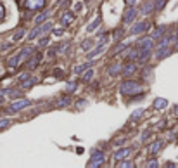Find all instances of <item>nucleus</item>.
<instances>
[{
    "instance_id": "obj_1",
    "label": "nucleus",
    "mask_w": 178,
    "mask_h": 168,
    "mask_svg": "<svg viewBox=\"0 0 178 168\" xmlns=\"http://www.w3.org/2000/svg\"><path fill=\"white\" fill-rule=\"evenodd\" d=\"M119 90H121L123 94L138 92V90H140V85H138V83H135V81H123V83H121V87H119Z\"/></svg>"
},
{
    "instance_id": "obj_2",
    "label": "nucleus",
    "mask_w": 178,
    "mask_h": 168,
    "mask_svg": "<svg viewBox=\"0 0 178 168\" xmlns=\"http://www.w3.org/2000/svg\"><path fill=\"white\" fill-rule=\"evenodd\" d=\"M102 161H104V153H102V151H94V153H92L90 166H99Z\"/></svg>"
},
{
    "instance_id": "obj_3",
    "label": "nucleus",
    "mask_w": 178,
    "mask_h": 168,
    "mask_svg": "<svg viewBox=\"0 0 178 168\" xmlns=\"http://www.w3.org/2000/svg\"><path fill=\"white\" fill-rule=\"evenodd\" d=\"M49 30H52V23H47V24H43V26H40V28H35V30L31 31L30 38H35V36H38V33H47Z\"/></svg>"
},
{
    "instance_id": "obj_4",
    "label": "nucleus",
    "mask_w": 178,
    "mask_h": 168,
    "mask_svg": "<svg viewBox=\"0 0 178 168\" xmlns=\"http://www.w3.org/2000/svg\"><path fill=\"white\" fill-rule=\"evenodd\" d=\"M135 16H137V9L130 7V9L125 12V17H123V21H125L126 24H130V23H133V19H135Z\"/></svg>"
},
{
    "instance_id": "obj_5",
    "label": "nucleus",
    "mask_w": 178,
    "mask_h": 168,
    "mask_svg": "<svg viewBox=\"0 0 178 168\" xmlns=\"http://www.w3.org/2000/svg\"><path fill=\"white\" fill-rule=\"evenodd\" d=\"M147 28H149V23H138V24H135V26H131L130 33H131V35H140V33L145 31Z\"/></svg>"
},
{
    "instance_id": "obj_6",
    "label": "nucleus",
    "mask_w": 178,
    "mask_h": 168,
    "mask_svg": "<svg viewBox=\"0 0 178 168\" xmlns=\"http://www.w3.org/2000/svg\"><path fill=\"white\" fill-rule=\"evenodd\" d=\"M43 5H45V0H26L28 9H42Z\"/></svg>"
},
{
    "instance_id": "obj_7",
    "label": "nucleus",
    "mask_w": 178,
    "mask_h": 168,
    "mask_svg": "<svg viewBox=\"0 0 178 168\" xmlns=\"http://www.w3.org/2000/svg\"><path fill=\"white\" fill-rule=\"evenodd\" d=\"M30 104V101H26V99H21V101H16L12 106H11V109L12 111H17V109H23V108H26Z\"/></svg>"
},
{
    "instance_id": "obj_8",
    "label": "nucleus",
    "mask_w": 178,
    "mask_h": 168,
    "mask_svg": "<svg viewBox=\"0 0 178 168\" xmlns=\"http://www.w3.org/2000/svg\"><path fill=\"white\" fill-rule=\"evenodd\" d=\"M73 14L71 12H66V14H62V19H61V23H62V26H68V24H71L73 23Z\"/></svg>"
},
{
    "instance_id": "obj_9",
    "label": "nucleus",
    "mask_w": 178,
    "mask_h": 168,
    "mask_svg": "<svg viewBox=\"0 0 178 168\" xmlns=\"http://www.w3.org/2000/svg\"><path fill=\"white\" fill-rule=\"evenodd\" d=\"M130 153H131V149H130V147H126V149H123V151H118V153L114 154V159H116V161H119V159L126 158V156H128Z\"/></svg>"
},
{
    "instance_id": "obj_10",
    "label": "nucleus",
    "mask_w": 178,
    "mask_h": 168,
    "mask_svg": "<svg viewBox=\"0 0 178 168\" xmlns=\"http://www.w3.org/2000/svg\"><path fill=\"white\" fill-rule=\"evenodd\" d=\"M166 99H156L154 101V106H156V109H163V108H166Z\"/></svg>"
},
{
    "instance_id": "obj_11",
    "label": "nucleus",
    "mask_w": 178,
    "mask_h": 168,
    "mask_svg": "<svg viewBox=\"0 0 178 168\" xmlns=\"http://www.w3.org/2000/svg\"><path fill=\"white\" fill-rule=\"evenodd\" d=\"M169 54V50H168V47H159V50H158V54H156V56H158V59H161V57H166Z\"/></svg>"
},
{
    "instance_id": "obj_12",
    "label": "nucleus",
    "mask_w": 178,
    "mask_h": 168,
    "mask_svg": "<svg viewBox=\"0 0 178 168\" xmlns=\"http://www.w3.org/2000/svg\"><path fill=\"white\" fill-rule=\"evenodd\" d=\"M161 146H163V142H154L152 146H150V149H149V153L150 154H156L159 149H161Z\"/></svg>"
},
{
    "instance_id": "obj_13",
    "label": "nucleus",
    "mask_w": 178,
    "mask_h": 168,
    "mask_svg": "<svg viewBox=\"0 0 178 168\" xmlns=\"http://www.w3.org/2000/svg\"><path fill=\"white\" fill-rule=\"evenodd\" d=\"M49 16H50V12H49V11H45V12H43V14H40V16H38L36 19H35V23H36V24H40V23H43V21H45V19L49 17Z\"/></svg>"
},
{
    "instance_id": "obj_14",
    "label": "nucleus",
    "mask_w": 178,
    "mask_h": 168,
    "mask_svg": "<svg viewBox=\"0 0 178 168\" xmlns=\"http://www.w3.org/2000/svg\"><path fill=\"white\" fill-rule=\"evenodd\" d=\"M105 49V44H100L99 47H97V50H94V52H90V54H88V57H95V56H99L102 50Z\"/></svg>"
},
{
    "instance_id": "obj_15",
    "label": "nucleus",
    "mask_w": 178,
    "mask_h": 168,
    "mask_svg": "<svg viewBox=\"0 0 178 168\" xmlns=\"http://www.w3.org/2000/svg\"><path fill=\"white\" fill-rule=\"evenodd\" d=\"M40 59H42V57H40V54H38V56H35V57L28 62V68H35V66L38 64V62H40Z\"/></svg>"
},
{
    "instance_id": "obj_16",
    "label": "nucleus",
    "mask_w": 178,
    "mask_h": 168,
    "mask_svg": "<svg viewBox=\"0 0 178 168\" xmlns=\"http://www.w3.org/2000/svg\"><path fill=\"white\" fill-rule=\"evenodd\" d=\"M163 33H164V28H158V30H154L152 38H161V36H163Z\"/></svg>"
},
{
    "instance_id": "obj_17",
    "label": "nucleus",
    "mask_w": 178,
    "mask_h": 168,
    "mask_svg": "<svg viewBox=\"0 0 178 168\" xmlns=\"http://www.w3.org/2000/svg\"><path fill=\"white\" fill-rule=\"evenodd\" d=\"M135 69H137V66H135V62H131V64H128V66H126V69H125V73H126V75H131V73H133V71H135Z\"/></svg>"
},
{
    "instance_id": "obj_18",
    "label": "nucleus",
    "mask_w": 178,
    "mask_h": 168,
    "mask_svg": "<svg viewBox=\"0 0 178 168\" xmlns=\"http://www.w3.org/2000/svg\"><path fill=\"white\" fill-rule=\"evenodd\" d=\"M166 2H168V0H158V2H156V4H154V7H156V9H158V11H161V9L164 7V4H166Z\"/></svg>"
},
{
    "instance_id": "obj_19",
    "label": "nucleus",
    "mask_w": 178,
    "mask_h": 168,
    "mask_svg": "<svg viewBox=\"0 0 178 168\" xmlns=\"http://www.w3.org/2000/svg\"><path fill=\"white\" fill-rule=\"evenodd\" d=\"M152 7H154L152 4H144V9H142V12H144V14H147V12H150V11H152Z\"/></svg>"
},
{
    "instance_id": "obj_20",
    "label": "nucleus",
    "mask_w": 178,
    "mask_h": 168,
    "mask_svg": "<svg viewBox=\"0 0 178 168\" xmlns=\"http://www.w3.org/2000/svg\"><path fill=\"white\" fill-rule=\"evenodd\" d=\"M88 66H90V62H88V64H85V66H76V68H74V71H76V73H83Z\"/></svg>"
},
{
    "instance_id": "obj_21",
    "label": "nucleus",
    "mask_w": 178,
    "mask_h": 168,
    "mask_svg": "<svg viewBox=\"0 0 178 168\" xmlns=\"http://www.w3.org/2000/svg\"><path fill=\"white\" fill-rule=\"evenodd\" d=\"M97 26H99V17H97L95 21H94V23H92V24H88V31H92V30H95Z\"/></svg>"
},
{
    "instance_id": "obj_22",
    "label": "nucleus",
    "mask_w": 178,
    "mask_h": 168,
    "mask_svg": "<svg viewBox=\"0 0 178 168\" xmlns=\"http://www.w3.org/2000/svg\"><path fill=\"white\" fill-rule=\"evenodd\" d=\"M92 75H94V71H92V69H88V71L83 75V80H85V81H88V80L92 78Z\"/></svg>"
},
{
    "instance_id": "obj_23",
    "label": "nucleus",
    "mask_w": 178,
    "mask_h": 168,
    "mask_svg": "<svg viewBox=\"0 0 178 168\" xmlns=\"http://www.w3.org/2000/svg\"><path fill=\"white\" fill-rule=\"evenodd\" d=\"M68 104H69V99H68V97H66V99H61V101L57 102V106L61 108V106H68Z\"/></svg>"
},
{
    "instance_id": "obj_24",
    "label": "nucleus",
    "mask_w": 178,
    "mask_h": 168,
    "mask_svg": "<svg viewBox=\"0 0 178 168\" xmlns=\"http://www.w3.org/2000/svg\"><path fill=\"white\" fill-rule=\"evenodd\" d=\"M118 71H121V64H118V66H114V68H111L109 73H111V75H116Z\"/></svg>"
},
{
    "instance_id": "obj_25",
    "label": "nucleus",
    "mask_w": 178,
    "mask_h": 168,
    "mask_svg": "<svg viewBox=\"0 0 178 168\" xmlns=\"http://www.w3.org/2000/svg\"><path fill=\"white\" fill-rule=\"evenodd\" d=\"M142 113H144V109H138V111H135V113L131 114V118H133V120H137V118H138V116H140Z\"/></svg>"
},
{
    "instance_id": "obj_26",
    "label": "nucleus",
    "mask_w": 178,
    "mask_h": 168,
    "mask_svg": "<svg viewBox=\"0 0 178 168\" xmlns=\"http://www.w3.org/2000/svg\"><path fill=\"white\" fill-rule=\"evenodd\" d=\"M47 44H49V38H43V40H40V42H38V45H40V47L47 45Z\"/></svg>"
},
{
    "instance_id": "obj_27",
    "label": "nucleus",
    "mask_w": 178,
    "mask_h": 168,
    "mask_svg": "<svg viewBox=\"0 0 178 168\" xmlns=\"http://www.w3.org/2000/svg\"><path fill=\"white\" fill-rule=\"evenodd\" d=\"M81 7H83L81 2H76V4H74V9H76V11H81Z\"/></svg>"
},
{
    "instance_id": "obj_28",
    "label": "nucleus",
    "mask_w": 178,
    "mask_h": 168,
    "mask_svg": "<svg viewBox=\"0 0 178 168\" xmlns=\"http://www.w3.org/2000/svg\"><path fill=\"white\" fill-rule=\"evenodd\" d=\"M7 125H9V121H7V120H4V121H0V128H2V127H7Z\"/></svg>"
},
{
    "instance_id": "obj_29",
    "label": "nucleus",
    "mask_w": 178,
    "mask_h": 168,
    "mask_svg": "<svg viewBox=\"0 0 178 168\" xmlns=\"http://www.w3.org/2000/svg\"><path fill=\"white\" fill-rule=\"evenodd\" d=\"M126 2H128V4L131 5V4H135V0H126Z\"/></svg>"
}]
</instances>
